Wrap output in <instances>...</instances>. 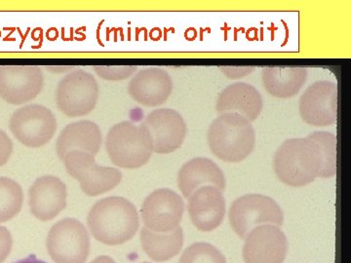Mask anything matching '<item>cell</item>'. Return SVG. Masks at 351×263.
<instances>
[{
	"mask_svg": "<svg viewBox=\"0 0 351 263\" xmlns=\"http://www.w3.org/2000/svg\"><path fill=\"white\" fill-rule=\"evenodd\" d=\"M90 232L97 241L119 246L130 241L140 225L137 208L123 197L104 198L90 210L87 218Z\"/></svg>",
	"mask_w": 351,
	"mask_h": 263,
	"instance_id": "obj_1",
	"label": "cell"
},
{
	"mask_svg": "<svg viewBox=\"0 0 351 263\" xmlns=\"http://www.w3.org/2000/svg\"><path fill=\"white\" fill-rule=\"evenodd\" d=\"M321 168L319 147L308 137L288 138L274 154V172L279 181L291 188L311 184L319 177Z\"/></svg>",
	"mask_w": 351,
	"mask_h": 263,
	"instance_id": "obj_2",
	"label": "cell"
},
{
	"mask_svg": "<svg viewBox=\"0 0 351 263\" xmlns=\"http://www.w3.org/2000/svg\"><path fill=\"white\" fill-rule=\"evenodd\" d=\"M210 151L219 160L240 163L255 149L256 132L249 120L235 113H221L207 134Z\"/></svg>",
	"mask_w": 351,
	"mask_h": 263,
	"instance_id": "obj_3",
	"label": "cell"
},
{
	"mask_svg": "<svg viewBox=\"0 0 351 263\" xmlns=\"http://www.w3.org/2000/svg\"><path fill=\"white\" fill-rule=\"evenodd\" d=\"M106 151L110 161L123 169L134 170L149 162L154 145L147 127L130 121L120 122L108 130Z\"/></svg>",
	"mask_w": 351,
	"mask_h": 263,
	"instance_id": "obj_4",
	"label": "cell"
},
{
	"mask_svg": "<svg viewBox=\"0 0 351 263\" xmlns=\"http://www.w3.org/2000/svg\"><path fill=\"white\" fill-rule=\"evenodd\" d=\"M228 218L233 231L245 239L257 226L282 225L284 214L280 206L272 198L253 193L242 196L232 203Z\"/></svg>",
	"mask_w": 351,
	"mask_h": 263,
	"instance_id": "obj_5",
	"label": "cell"
},
{
	"mask_svg": "<svg viewBox=\"0 0 351 263\" xmlns=\"http://www.w3.org/2000/svg\"><path fill=\"white\" fill-rule=\"evenodd\" d=\"M66 172L80 184V188L87 196L95 197L105 195L119 186L122 174L113 167L99 166L96 159L87 152H69L63 159Z\"/></svg>",
	"mask_w": 351,
	"mask_h": 263,
	"instance_id": "obj_6",
	"label": "cell"
},
{
	"mask_svg": "<svg viewBox=\"0 0 351 263\" xmlns=\"http://www.w3.org/2000/svg\"><path fill=\"white\" fill-rule=\"evenodd\" d=\"M99 94L98 82L93 75L83 69H76L58 84L57 107L69 118L84 116L96 108Z\"/></svg>",
	"mask_w": 351,
	"mask_h": 263,
	"instance_id": "obj_7",
	"label": "cell"
},
{
	"mask_svg": "<svg viewBox=\"0 0 351 263\" xmlns=\"http://www.w3.org/2000/svg\"><path fill=\"white\" fill-rule=\"evenodd\" d=\"M46 247L55 263H85L90 253L89 234L78 219L64 218L51 227Z\"/></svg>",
	"mask_w": 351,
	"mask_h": 263,
	"instance_id": "obj_8",
	"label": "cell"
},
{
	"mask_svg": "<svg viewBox=\"0 0 351 263\" xmlns=\"http://www.w3.org/2000/svg\"><path fill=\"white\" fill-rule=\"evenodd\" d=\"M9 128L21 144L29 149H39L54 137L57 119L49 108L32 103L14 112Z\"/></svg>",
	"mask_w": 351,
	"mask_h": 263,
	"instance_id": "obj_9",
	"label": "cell"
},
{
	"mask_svg": "<svg viewBox=\"0 0 351 263\" xmlns=\"http://www.w3.org/2000/svg\"><path fill=\"white\" fill-rule=\"evenodd\" d=\"M43 87L44 75L40 66H0V98L10 105H25L34 100Z\"/></svg>",
	"mask_w": 351,
	"mask_h": 263,
	"instance_id": "obj_10",
	"label": "cell"
},
{
	"mask_svg": "<svg viewBox=\"0 0 351 263\" xmlns=\"http://www.w3.org/2000/svg\"><path fill=\"white\" fill-rule=\"evenodd\" d=\"M299 108L302 121L308 125H334L338 120V85L329 80L314 82L302 95Z\"/></svg>",
	"mask_w": 351,
	"mask_h": 263,
	"instance_id": "obj_11",
	"label": "cell"
},
{
	"mask_svg": "<svg viewBox=\"0 0 351 263\" xmlns=\"http://www.w3.org/2000/svg\"><path fill=\"white\" fill-rule=\"evenodd\" d=\"M184 213V200L168 188L154 190L145 198L141 209L145 227L158 233L170 232L179 227Z\"/></svg>",
	"mask_w": 351,
	"mask_h": 263,
	"instance_id": "obj_12",
	"label": "cell"
},
{
	"mask_svg": "<svg viewBox=\"0 0 351 263\" xmlns=\"http://www.w3.org/2000/svg\"><path fill=\"white\" fill-rule=\"evenodd\" d=\"M143 124L147 127L157 154H170L184 144L188 126L181 113L172 108H157L147 115Z\"/></svg>",
	"mask_w": 351,
	"mask_h": 263,
	"instance_id": "obj_13",
	"label": "cell"
},
{
	"mask_svg": "<svg viewBox=\"0 0 351 263\" xmlns=\"http://www.w3.org/2000/svg\"><path fill=\"white\" fill-rule=\"evenodd\" d=\"M288 251V242L279 226H257L245 237V263H283Z\"/></svg>",
	"mask_w": 351,
	"mask_h": 263,
	"instance_id": "obj_14",
	"label": "cell"
},
{
	"mask_svg": "<svg viewBox=\"0 0 351 263\" xmlns=\"http://www.w3.org/2000/svg\"><path fill=\"white\" fill-rule=\"evenodd\" d=\"M66 184L54 175H43L34 182L29 190V211L40 221H52L66 207Z\"/></svg>",
	"mask_w": 351,
	"mask_h": 263,
	"instance_id": "obj_15",
	"label": "cell"
},
{
	"mask_svg": "<svg viewBox=\"0 0 351 263\" xmlns=\"http://www.w3.org/2000/svg\"><path fill=\"white\" fill-rule=\"evenodd\" d=\"M173 92L169 73L159 68L141 69L128 84V93L136 103L147 108L162 105Z\"/></svg>",
	"mask_w": 351,
	"mask_h": 263,
	"instance_id": "obj_16",
	"label": "cell"
},
{
	"mask_svg": "<svg viewBox=\"0 0 351 263\" xmlns=\"http://www.w3.org/2000/svg\"><path fill=\"white\" fill-rule=\"evenodd\" d=\"M188 212L193 225L202 232L217 229L226 216V200L223 192L215 186L198 188L189 196Z\"/></svg>",
	"mask_w": 351,
	"mask_h": 263,
	"instance_id": "obj_17",
	"label": "cell"
},
{
	"mask_svg": "<svg viewBox=\"0 0 351 263\" xmlns=\"http://www.w3.org/2000/svg\"><path fill=\"white\" fill-rule=\"evenodd\" d=\"M207 186H215L221 192L226 189L225 174L211 159L196 157L184 163L178 173V186L186 199L198 188Z\"/></svg>",
	"mask_w": 351,
	"mask_h": 263,
	"instance_id": "obj_18",
	"label": "cell"
},
{
	"mask_svg": "<svg viewBox=\"0 0 351 263\" xmlns=\"http://www.w3.org/2000/svg\"><path fill=\"white\" fill-rule=\"evenodd\" d=\"M263 101L257 88L245 82L233 83L221 91L216 103L217 112L235 113L253 122L262 113Z\"/></svg>",
	"mask_w": 351,
	"mask_h": 263,
	"instance_id": "obj_19",
	"label": "cell"
},
{
	"mask_svg": "<svg viewBox=\"0 0 351 263\" xmlns=\"http://www.w3.org/2000/svg\"><path fill=\"white\" fill-rule=\"evenodd\" d=\"M101 145L103 135L98 124L90 120H82L64 127L57 138L56 151L62 161L69 152L73 151L96 156Z\"/></svg>",
	"mask_w": 351,
	"mask_h": 263,
	"instance_id": "obj_20",
	"label": "cell"
},
{
	"mask_svg": "<svg viewBox=\"0 0 351 263\" xmlns=\"http://www.w3.org/2000/svg\"><path fill=\"white\" fill-rule=\"evenodd\" d=\"M307 69L269 66L262 71L263 86L272 97L287 100L299 94L306 84Z\"/></svg>",
	"mask_w": 351,
	"mask_h": 263,
	"instance_id": "obj_21",
	"label": "cell"
},
{
	"mask_svg": "<svg viewBox=\"0 0 351 263\" xmlns=\"http://www.w3.org/2000/svg\"><path fill=\"white\" fill-rule=\"evenodd\" d=\"M143 250L149 258L164 262L176 257L184 245V233L181 226L170 232L158 233L143 227L141 231Z\"/></svg>",
	"mask_w": 351,
	"mask_h": 263,
	"instance_id": "obj_22",
	"label": "cell"
},
{
	"mask_svg": "<svg viewBox=\"0 0 351 263\" xmlns=\"http://www.w3.org/2000/svg\"><path fill=\"white\" fill-rule=\"evenodd\" d=\"M24 204L22 186L10 177H0V223L17 216Z\"/></svg>",
	"mask_w": 351,
	"mask_h": 263,
	"instance_id": "obj_23",
	"label": "cell"
},
{
	"mask_svg": "<svg viewBox=\"0 0 351 263\" xmlns=\"http://www.w3.org/2000/svg\"><path fill=\"white\" fill-rule=\"evenodd\" d=\"M317 144L322 156V168L319 177L331 179L337 174V140L334 134L327 131H317L307 136Z\"/></svg>",
	"mask_w": 351,
	"mask_h": 263,
	"instance_id": "obj_24",
	"label": "cell"
},
{
	"mask_svg": "<svg viewBox=\"0 0 351 263\" xmlns=\"http://www.w3.org/2000/svg\"><path fill=\"white\" fill-rule=\"evenodd\" d=\"M179 263H226V260L213 245L199 242L184 251Z\"/></svg>",
	"mask_w": 351,
	"mask_h": 263,
	"instance_id": "obj_25",
	"label": "cell"
},
{
	"mask_svg": "<svg viewBox=\"0 0 351 263\" xmlns=\"http://www.w3.org/2000/svg\"><path fill=\"white\" fill-rule=\"evenodd\" d=\"M95 73L101 79L110 82H120L128 79L135 75L138 66H95Z\"/></svg>",
	"mask_w": 351,
	"mask_h": 263,
	"instance_id": "obj_26",
	"label": "cell"
},
{
	"mask_svg": "<svg viewBox=\"0 0 351 263\" xmlns=\"http://www.w3.org/2000/svg\"><path fill=\"white\" fill-rule=\"evenodd\" d=\"M13 239L11 233L4 226H0V263L5 262L12 250Z\"/></svg>",
	"mask_w": 351,
	"mask_h": 263,
	"instance_id": "obj_27",
	"label": "cell"
},
{
	"mask_svg": "<svg viewBox=\"0 0 351 263\" xmlns=\"http://www.w3.org/2000/svg\"><path fill=\"white\" fill-rule=\"evenodd\" d=\"M13 142L6 132L0 129V167L5 165L12 155Z\"/></svg>",
	"mask_w": 351,
	"mask_h": 263,
	"instance_id": "obj_28",
	"label": "cell"
},
{
	"mask_svg": "<svg viewBox=\"0 0 351 263\" xmlns=\"http://www.w3.org/2000/svg\"><path fill=\"white\" fill-rule=\"evenodd\" d=\"M221 73L230 79H240L251 75L255 68L254 66H223Z\"/></svg>",
	"mask_w": 351,
	"mask_h": 263,
	"instance_id": "obj_29",
	"label": "cell"
},
{
	"mask_svg": "<svg viewBox=\"0 0 351 263\" xmlns=\"http://www.w3.org/2000/svg\"><path fill=\"white\" fill-rule=\"evenodd\" d=\"M15 263H47L43 262V260H38V258L36 257V255H31L29 257L24 258V260H18L17 262Z\"/></svg>",
	"mask_w": 351,
	"mask_h": 263,
	"instance_id": "obj_30",
	"label": "cell"
},
{
	"mask_svg": "<svg viewBox=\"0 0 351 263\" xmlns=\"http://www.w3.org/2000/svg\"><path fill=\"white\" fill-rule=\"evenodd\" d=\"M91 263H115V262L112 258L107 257V255H101V257L97 258Z\"/></svg>",
	"mask_w": 351,
	"mask_h": 263,
	"instance_id": "obj_31",
	"label": "cell"
},
{
	"mask_svg": "<svg viewBox=\"0 0 351 263\" xmlns=\"http://www.w3.org/2000/svg\"><path fill=\"white\" fill-rule=\"evenodd\" d=\"M143 263H149V262H143Z\"/></svg>",
	"mask_w": 351,
	"mask_h": 263,
	"instance_id": "obj_32",
	"label": "cell"
}]
</instances>
